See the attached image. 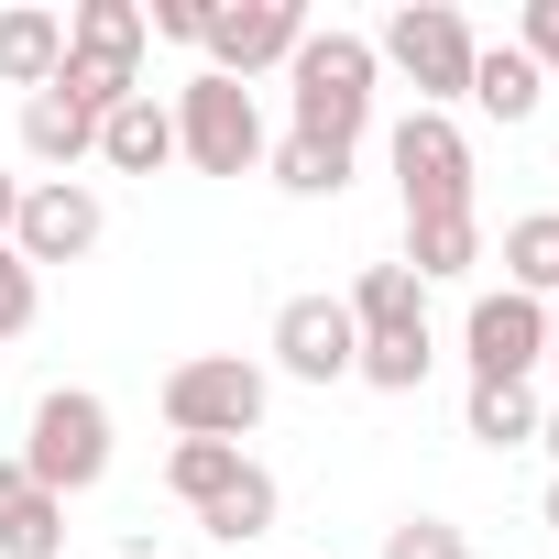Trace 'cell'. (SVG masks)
Returning a JSON list of instances; mask_svg holds the SVG:
<instances>
[{
  "mask_svg": "<svg viewBox=\"0 0 559 559\" xmlns=\"http://www.w3.org/2000/svg\"><path fill=\"white\" fill-rule=\"evenodd\" d=\"M548 526H559V472H548Z\"/></svg>",
  "mask_w": 559,
  "mask_h": 559,
  "instance_id": "f546056e",
  "label": "cell"
},
{
  "mask_svg": "<svg viewBox=\"0 0 559 559\" xmlns=\"http://www.w3.org/2000/svg\"><path fill=\"white\" fill-rule=\"evenodd\" d=\"M99 230H110V209H99V187H78V176H45V187H23V219H12V252L45 274V263H88L99 252Z\"/></svg>",
  "mask_w": 559,
  "mask_h": 559,
  "instance_id": "9c48e42d",
  "label": "cell"
},
{
  "mask_svg": "<svg viewBox=\"0 0 559 559\" xmlns=\"http://www.w3.org/2000/svg\"><path fill=\"white\" fill-rule=\"evenodd\" d=\"M56 67H67V12H34V0H12L0 12V88H56Z\"/></svg>",
  "mask_w": 559,
  "mask_h": 559,
  "instance_id": "5bb4252c",
  "label": "cell"
},
{
  "mask_svg": "<svg viewBox=\"0 0 559 559\" xmlns=\"http://www.w3.org/2000/svg\"><path fill=\"white\" fill-rule=\"evenodd\" d=\"M34 319H45V274H34L12 241H0V341H23Z\"/></svg>",
  "mask_w": 559,
  "mask_h": 559,
  "instance_id": "603a6c76",
  "label": "cell"
},
{
  "mask_svg": "<svg viewBox=\"0 0 559 559\" xmlns=\"http://www.w3.org/2000/svg\"><path fill=\"white\" fill-rule=\"evenodd\" d=\"M308 45V12H297V0H219V12H209V78H230V88H252L263 67H286Z\"/></svg>",
  "mask_w": 559,
  "mask_h": 559,
  "instance_id": "ba28073f",
  "label": "cell"
},
{
  "mask_svg": "<svg viewBox=\"0 0 559 559\" xmlns=\"http://www.w3.org/2000/svg\"><path fill=\"white\" fill-rule=\"evenodd\" d=\"M537 373H559V308H548V362H537Z\"/></svg>",
  "mask_w": 559,
  "mask_h": 559,
  "instance_id": "f1b7e54d",
  "label": "cell"
},
{
  "mask_svg": "<svg viewBox=\"0 0 559 559\" xmlns=\"http://www.w3.org/2000/svg\"><path fill=\"white\" fill-rule=\"evenodd\" d=\"M23 154L67 176V165H88V154H99V121H88L67 88H34V99H23Z\"/></svg>",
  "mask_w": 559,
  "mask_h": 559,
  "instance_id": "2e32d148",
  "label": "cell"
},
{
  "mask_svg": "<svg viewBox=\"0 0 559 559\" xmlns=\"http://www.w3.org/2000/svg\"><path fill=\"white\" fill-rule=\"evenodd\" d=\"M515 56H537V78L559 88V0H526L515 12Z\"/></svg>",
  "mask_w": 559,
  "mask_h": 559,
  "instance_id": "d4e9b609",
  "label": "cell"
},
{
  "mask_svg": "<svg viewBox=\"0 0 559 559\" xmlns=\"http://www.w3.org/2000/svg\"><path fill=\"white\" fill-rule=\"evenodd\" d=\"M263 406H274V373L252 362V352H198V362H176L165 373V428L176 439H252L263 428Z\"/></svg>",
  "mask_w": 559,
  "mask_h": 559,
  "instance_id": "3957f363",
  "label": "cell"
},
{
  "mask_svg": "<svg viewBox=\"0 0 559 559\" xmlns=\"http://www.w3.org/2000/svg\"><path fill=\"white\" fill-rule=\"evenodd\" d=\"M384 559H472V537L450 515H406V526H384Z\"/></svg>",
  "mask_w": 559,
  "mask_h": 559,
  "instance_id": "cb8c5ba5",
  "label": "cell"
},
{
  "mask_svg": "<svg viewBox=\"0 0 559 559\" xmlns=\"http://www.w3.org/2000/svg\"><path fill=\"white\" fill-rule=\"evenodd\" d=\"M352 362H362V330H352L341 297H286L274 308V373L286 384H352Z\"/></svg>",
  "mask_w": 559,
  "mask_h": 559,
  "instance_id": "8fae6325",
  "label": "cell"
},
{
  "mask_svg": "<svg viewBox=\"0 0 559 559\" xmlns=\"http://www.w3.org/2000/svg\"><path fill=\"white\" fill-rule=\"evenodd\" d=\"M12 219H23V176L0 165V241H12Z\"/></svg>",
  "mask_w": 559,
  "mask_h": 559,
  "instance_id": "4316f807",
  "label": "cell"
},
{
  "mask_svg": "<svg viewBox=\"0 0 559 559\" xmlns=\"http://www.w3.org/2000/svg\"><path fill=\"white\" fill-rule=\"evenodd\" d=\"M132 559H154V548H132Z\"/></svg>",
  "mask_w": 559,
  "mask_h": 559,
  "instance_id": "4dcf8cb0",
  "label": "cell"
},
{
  "mask_svg": "<svg viewBox=\"0 0 559 559\" xmlns=\"http://www.w3.org/2000/svg\"><path fill=\"white\" fill-rule=\"evenodd\" d=\"M384 154H395L406 219H472V132H461L450 110H406Z\"/></svg>",
  "mask_w": 559,
  "mask_h": 559,
  "instance_id": "8992f818",
  "label": "cell"
},
{
  "mask_svg": "<svg viewBox=\"0 0 559 559\" xmlns=\"http://www.w3.org/2000/svg\"><path fill=\"white\" fill-rule=\"evenodd\" d=\"M143 0H78L67 12V56H99V67H132L143 78Z\"/></svg>",
  "mask_w": 559,
  "mask_h": 559,
  "instance_id": "e0dca14e",
  "label": "cell"
},
{
  "mask_svg": "<svg viewBox=\"0 0 559 559\" xmlns=\"http://www.w3.org/2000/svg\"><path fill=\"white\" fill-rule=\"evenodd\" d=\"M537 450H548V461H559V406H548V417H537Z\"/></svg>",
  "mask_w": 559,
  "mask_h": 559,
  "instance_id": "83f0119b",
  "label": "cell"
},
{
  "mask_svg": "<svg viewBox=\"0 0 559 559\" xmlns=\"http://www.w3.org/2000/svg\"><path fill=\"white\" fill-rule=\"evenodd\" d=\"M143 34H165V45H209V0H154Z\"/></svg>",
  "mask_w": 559,
  "mask_h": 559,
  "instance_id": "484cf974",
  "label": "cell"
},
{
  "mask_svg": "<svg viewBox=\"0 0 559 559\" xmlns=\"http://www.w3.org/2000/svg\"><path fill=\"white\" fill-rule=\"evenodd\" d=\"M165 110H176V154H187L198 176H252V165H263V110H252V88H230V78L198 67Z\"/></svg>",
  "mask_w": 559,
  "mask_h": 559,
  "instance_id": "52a82bcc",
  "label": "cell"
},
{
  "mask_svg": "<svg viewBox=\"0 0 559 559\" xmlns=\"http://www.w3.org/2000/svg\"><path fill=\"white\" fill-rule=\"evenodd\" d=\"M472 23L450 12V0H406V12L373 34V67H395L406 88H417V110H450V99H472Z\"/></svg>",
  "mask_w": 559,
  "mask_h": 559,
  "instance_id": "277c9868",
  "label": "cell"
},
{
  "mask_svg": "<svg viewBox=\"0 0 559 559\" xmlns=\"http://www.w3.org/2000/svg\"><path fill=\"white\" fill-rule=\"evenodd\" d=\"M373 34H319L308 23V45L286 56V88H297V132L308 143H341V154H362V132H373Z\"/></svg>",
  "mask_w": 559,
  "mask_h": 559,
  "instance_id": "7a4b0ae2",
  "label": "cell"
},
{
  "mask_svg": "<svg viewBox=\"0 0 559 559\" xmlns=\"http://www.w3.org/2000/svg\"><path fill=\"white\" fill-rule=\"evenodd\" d=\"M263 176L286 187V198H341V187H352V154H341V143L286 132V143H263Z\"/></svg>",
  "mask_w": 559,
  "mask_h": 559,
  "instance_id": "7402d4cb",
  "label": "cell"
},
{
  "mask_svg": "<svg viewBox=\"0 0 559 559\" xmlns=\"http://www.w3.org/2000/svg\"><path fill=\"white\" fill-rule=\"evenodd\" d=\"M504 286L537 297V308H559V209H526L504 230Z\"/></svg>",
  "mask_w": 559,
  "mask_h": 559,
  "instance_id": "ffe728a7",
  "label": "cell"
},
{
  "mask_svg": "<svg viewBox=\"0 0 559 559\" xmlns=\"http://www.w3.org/2000/svg\"><path fill=\"white\" fill-rule=\"evenodd\" d=\"M0 559H67V504L23 461H0Z\"/></svg>",
  "mask_w": 559,
  "mask_h": 559,
  "instance_id": "7c38bea8",
  "label": "cell"
},
{
  "mask_svg": "<svg viewBox=\"0 0 559 559\" xmlns=\"http://www.w3.org/2000/svg\"><path fill=\"white\" fill-rule=\"evenodd\" d=\"M537 417H548L537 384H472V395H461V428H472L483 450H537Z\"/></svg>",
  "mask_w": 559,
  "mask_h": 559,
  "instance_id": "d6986e66",
  "label": "cell"
},
{
  "mask_svg": "<svg viewBox=\"0 0 559 559\" xmlns=\"http://www.w3.org/2000/svg\"><path fill=\"white\" fill-rule=\"evenodd\" d=\"M341 308H352V330H362L352 384H373V395H417L428 362H439V341H428V286H417L406 263H362V286H352Z\"/></svg>",
  "mask_w": 559,
  "mask_h": 559,
  "instance_id": "6da1fadb",
  "label": "cell"
},
{
  "mask_svg": "<svg viewBox=\"0 0 559 559\" xmlns=\"http://www.w3.org/2000/svg\"><path fill=\"white\" fill-rule=\"evenodd\" d=\"M472 110H483V121H504V132H515V121H537V110H548V78H537V56H515V45H483V56H472Z\"/></svg>",
  "mask_w": 559,
  "mask_h": 559,
  "instance_id": "9a60e30c",
  "label": "cell"
},
{
  "mask_svg": "<svg viewBox=\"0 0 559 559\" xmlns=\"http://www.w3.org/2000/svg\"><path fill=\"white\" fill-rule=\"evenodd\" d=\"M483 263V209L472 219H406V274L417 286H450V274Z\"/></svg>",
  "mask_w": 559,
  "mask_h": 559,
  "instance_id": "44dd1931",
  "label": "cell"
},
{
  "mask_svg": "<svg viewBox=\"0 0 559 559\" xmlns=\"http://www.w3.org/2000/svg\"><path fill=\"white\" fill-rule=\"evenodd\" d=\"M99 165H110V176H165V165H176V110H165L154 88L121 99V110L99 121Z\"/></svg>",
  "mask_w": 559,
  "mask_h": 559,
  "instance_id": "4fadbf2b",
  "label": "cell"
},
{
  "mask_svg": "<svg viewBox=\"0 0 559 559\" xmlns=\"http://www.w3.org/2000/svg\"><path fill=\"white\" fill-rule=\"evenodd\" d=\"M241 472H252V450H230V439H176L165 450V483H176L187 515H209L219 493H241Z\"/></svg>",
  "mask_w": 559,
  "mask_h": 559,
  "instance_id": "ac0fdd59",
  "label": "cell"
},
{
  "mask_svg": "<svg viewBox=\"0 0 559 559\" xmlns=\"http://www.w3.org/2000/svg\"><path fill=\"white\" fill-rule=\"evenodd\" d=\"M56 504L67 493H88L99 472H110V395H88V384H56L45 406H34V428H23V450H12Z\"/></svg>",
  "mask_w": 559,
  "mask_h": 559,
  "instance_id": "5b68a950",
  "label": "cell"
},
{
  "mask_svg": "<svg viewBox=\"0 0 559 559\" xmlns=\"http://www.w3.org/2000/svg\"><path fill=\"white\" fill-rule=\"evenodd\" d=\"M461 352H472V384H526V373L548 362V308L515 297V286H493V297H472Z\"/></svg>",
  "mask_w": 559,
  "mask_h": 559,
  "instance_id": "30bf717a",
  "label": "cell"
}]
</instances>
